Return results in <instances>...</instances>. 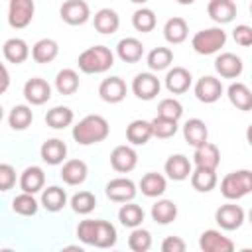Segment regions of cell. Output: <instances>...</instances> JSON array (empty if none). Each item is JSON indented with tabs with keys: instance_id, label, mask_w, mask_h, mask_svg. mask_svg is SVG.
<instances>
[{
	"instance_id": "15",
	"label": "cell",
	"mask_w": 252,
	"mask_h": 252,
	"mask_svg": "<svg viewBox=\"0 0 252 252\" xmlns=\"http://www.w3.org/2000/svg\"><path fill=\"white\" fill-rule=\"evenodd\" d=\"M215 69L222 79H238L244 71V63L236 53H220L215 59Z\"/></svg>"
},
{
	"instance_id": "23",
	"label": "cell",
	"mask_w": 252,
	"mask_h": 252,
	"mask_svg": "<svg viewBox=\"0 0 252 252\" xmlns=\"http://www.w3.org/2000/svg\"><path fill=\"white\" fill-rule=\"evenodd\" d=\"M87 173H89V167L83 159H67L63 161V167L59 171L63 183L67 185H81L87 179Z\"/></svg>"
},
{
	"instance_id": "11",
	"label": "cell",
	"mask_w": 252,
	"mask_h": 252,
	"mask_svg": "<svg viewBox=\"0 0 252 252\" xmlns=\"http://www.w3.org/2000/svg\"><path fill=\"white\" fill-rule=\"evenodd\" d=\"M24 96H26V100H28L30 104L41 106V104H45V102L51 98V87H49V83H47L45 79H41V77H32V79H28L26 85H24Z\"/></svg>"
},
{
	"instance_id": "9",
	"label": "cell",
	"mask_w": 252,
	"mask_h": 252,
	"mask_svg": "<svg viewBox=\"0 0 252 252\" xmlns=\"http://www.w3.org/2000/svg\"><path fill=\"white\" fill-rule=\"evenodd\" d=\"M161 83L154 73H138L132 81V93L140 100H152L159 94Z\"/></svg>"
},
{
	"instance_id": "37",
	"label": "cell",
	"mask_w": 252,
	"mask_h": 252,
	"mask_svg": "<svg viewBox=\"0 0 252 252\" xmlns=\"http://www.w3.org/2000/svg\"><path fill=\"white\" fill-rule=\"evenodd\" d=\"M177 217V205L169 199H159L152 205V219L158 224H169Z\"/></svg>"
},
{
	"instance_id": "26",
	"label": "cell",
	"mask_w": 252,
	"mask_h": 252,
	"mask_svg": "<svg viewBox=\"0 0 252 252\" xmlns=\"http://www.w3.org/2000/svg\"><path fill=\"white\" fill-rule=\"evenodd\" d=\"M116 55L124 63H138L142 59V55H144V45L136 37H122L116 43Z\"/></svg>"
},
{
	"instance_id": "19",
	"label": "cell",
	"mask_w": 252,
	"mask_h": 252,
	"mask_svg": "<svg viewBox=\"0 0 252 252\" xmlns=\"http://www.w3.org/2000/svg\"><path fill=\"white\" fill-rule=\"evenodd\" d=\"M163 169H165V173H167L169 179H173V181H183V179H187V177L191 175L193 165H191V161H189L187 156H183V154H173V156H169V158L165 159Z\"/></svg>"
},
{
	"instance_id": "47",
	"label": "cell",
	"mask_w": 252,
	"mask_h": 252,
	"mask_svg": "<svg viewBox=\"0 0 252 252\" xmlns=\"http://www.w3.org/2000/svg\"><path fill=\"white\" fill-rule=\"evenodd\" d=\"M94 224H96V219H87V220H81L79 226H77V236L83 244H89L93 246V236H94Z\"/></svg>"
},
{
	"instance_id": "48",
	"label": "cell",
	"mask_w": 252,
	"mask_h": 252,
	"mask_svg": "<svg viewBox=\"0 0 252 252\" xmlns=\"http://www.w3.org/2000/svg\"><path fill=\"white\" fill-rule=\"evenodd\" d=\"M16 185V169L10 163H0V191H10Z\"/></svg>"
},
{
	"instance_id": "28",
	"label": "cell",
	"mask_w": 252,
	"mask_h": 252,
	"mask_svg": "<svg viewBox=\"0 0 252 252\" xmlns=\"http://www.w3.org/2000/svg\"><path fill=\"white\" fill-rule=\"evenodd\" d=\"M226 96L230 100L232 106H236L238 110H250L252 108V91L248 89V85L236 81V83H230V87L226 89Z\"/></svg>"
},
{
	"instance_id": "40",
	"label": "cell",
	"mask_w": 252,
	"mask_h": 252,
	"mask_svg": "<svg viewBox=\"0 0 252 252\" xmlns=\"http://www.w3.org/2000/svg\"><path fill=\"white\" fill-rule=\"evenodd\" d=\"M146 63L152 71H163L173 63V51L169 47H154L148 53Z\"/></svg>"
},
{
	"instance_id": "22",
	"label": "cell",
	"mask_w": 252,
	"mask_h": 252,
	"mask_svg": "<svg viewBox=\"0 0 252 252\" xmlns=\"http://www.w3.org/2000/svg\"><path fill=\"white\" fill-rule=\"evenodd\" d=\"M93 26H94V30L98 33L110 35V33L118 32V28H120V16L112 8H100L94 14V18H93Z\"/></svg>"
},
{
	"instance_id": "31",
	"label": "cell",
	"mask_w": 252,
	"mask_h": 252,
	"mask_svg": "<svg viewBox=\"0 0 252 252\" xmlns=\"http://www.w3.org/2000/svg\"><path fill=\"white\" fill-rule=\"evenodd\" d=\"M116 228L112 222L108 220H102V219H96V224H94V236H93V246L96 248H110L116 244Z\"/></svg>"
},
{
	"instance_id": "50",
	"label": "cell",
	"mask_w": 252,
	"mask_h": 252,
	"mask_svg": "<svg viewBox=\"0 0 252 252\" xmlns=\"http://www.w3.org/2000/svg\"><path fill=\"white\" fill-rule=\"evenodd\" d=\"M185 248H187V244L179 236H165L163 242H161L163 252H185Z\"/></svg>"
},
{
	"instance_id": "7",
	"label": "cell",
	"mask_w": 252,
	"mask_h": 252,
	"mask_svg": "<svg viewBox=\"0 0 252 252\" xmlns=\"http://www.w3.org/2000/svg\"><path fill=\"white\" fill-rule=\"evenodd\" d=\"M59 16L69 26H83L91 18V8L85 0H67L61 4Z\"/></svg>"
},
{
	"instance_id": "39",
	"label": "cell",
	"mask_w": 252,
	"mask_h": 252,
	"mask_svg": "<svg viewBox=\"0 0 252 252\" xmlns=\"http://www.w3.org/2000/svg\"><path fill=\"white\" fill-rule=\"evenodd\" d=\"M33 122V112L28 104H16L8 114V124L12 130H26Z\"/></svg>"
},
{
	"instance_id": "54",
	"label": "cell",
	"mask_w": 252,
	"mask_h": 252,
	"mask_svg": "<svg viewBox=\"0 0 252 252\" xmlns=\"http://www.w3.org/2000/svg\"><path fill=\"white\" fill-rule=\"evenodd\" d=\"M2 118H4V108L0 106V122H2Z\"/></svg>"
},
{
	"instance_id": "44",
	"label": "cell",
	"mask_w": 252,
	"mask_h": 252,
	"mask_svg": "<svg viewBox=\"0 0 252 252\" xmlns=\"http://www.w3.org/2000/svg\"><path fill=\"white\" fill-rule=\"evenodd\" d=\"M156 14H154V10H150V8H138L134 14H132V26L138 30V32H142V33H148V32H152L154 28H156Z\"/></svg>"
},
{
	"instance_id": "10",
	"label": "cell",
	"mask_w": 252,
	"mask_h": 252,
	"mask_svg": "<svg viewBox=\"0 0 252 252\" xmlns=\"http://www.w3.org/2000/svg\"><path fill=\"white\" fill-rule=\"evenodd\" d=\"M195 96L205 104H213L222 96V83L213 75H205L195 83Z\"/></svg>"
},
{
	"instance_id": "12",
	"label": "cell",
	"mask_w": 252,
	"mask_h": 252,
	"mask_svg": "<svg viewBox=\"0 0 252 252\" xmlns=\"http://www.w3.org/2000/svg\"><path fill=\"white\" fill-rule=\"evenodd\" d=\"M199 248L203 252H232L234 242L228 236H224L220 230L209 228L199 236Z\"/></svg>"
},
{
	"instance_id": "21",
	"label": "cell",
	"mask_w": 252,
	"mask_h": 252,
	"mask_svg": "<svg viewBox=\"0 0 252 252\" xmlns=\"http://www.w3.org/2000/svg\"><path fill=\"white\" fill-rule=\"evenodd\" d=\"M207 14L217 24H228L236 16V4L234 0H211L207 4Z\"/></svg>"
},
{
	"instance_id": "43",
	"label": "cell",
	"mask_w": 252,
	"mask_h": 252,
	"mask_svg": "<svg viewBox=\"0 0 252 252\" xmlns=\"http://www.w3.org/2000/svg\"><path fill=\"white\" fill-rule=\"evenodd\" d=\"M128 248L134 250V252H148L152 248V234H150V230H146L142 226L132 228V232L128 236Z\"/></svg>"
},
{
	"instance_id": "36",
	"label": "cell",
	"mask_w": 252,
	"mask_h": 252,
	"mask_svg": "<svg viewBox=\"0 0 252 252\" xmlns=\"http://www.w3.org/2000/svg\"><path fill=\"white\" fill-rule=\"evenodd\" d=\"M73 118H75V114L69 106H53L45 114V124L53 130H63L73 124Z\"/></svg>"
},
{
	"instance_id": "51",
	"label": "cell",
	"mask_w": 252,
	"mask_h": 252,
	"mask_svg": "<svg viewBox=\"0 0 252 252\" xmlns=\"http://www.w3.org/2000/svg\"><path fill=\"white\" fill-rule=\"evenodd\" d=\"M10 87V73L6 69V65L0 61V94H4Z\"/></svg>"
},
{
	"instance_id": "8",
	"label": "cell",
	"mask_w": 252,
	"mask_h": 252,
	"mask_svg": "<svg viewBox=\"0 0 252 252\" xmlns=\"http://www.w3.org/2000/svg\"><path fill=\"white\" fill-rule=\"evenodd\" d=\"M104 193L110 201L114 203H126V201H132L138 193L136 189V183L128 177H116V179H110L104 187Z\"/></svg>"
},
{
	"instance_id": "25",
	"label": "cell",
	"mask_w": 252,
	"mask_h": 252,
	"mask_svg": "<svg viewBox=\"0 0 252 252\" xmlns=\"http://www.w3.org/2000/svg\"><path fill=\"white\" fill-rule=\"evenodd\" d=\"M183 138L189 146L197 148L201 144H205L209 140V130H207V124L201 120V118H189L185 124H183Z\"/></svg>"
},
{
	"instance_id": "33",
	"label": "cell",
	"mask_w": 252,
	"mask_h": 252,
	"mask_svg": "<svg viewBox=\"0 0 252 252\" xmlns=\"http://www.w3.org/2000/svg\"><path fill=\"white\" fill-rule=\"evenodd\" d=\"M67 205V193L59 185H51L41 191V207L49 213H59Z\"/></svg>"
},
{
	"instance_id": "42",
	"label": "cell",
	"mask_w": 252,
	"mask_h": 252,
	"mask_svg": "<svg viewBox=\"0 0 252 252\" xmlns=\"http://www.w3.org/2000/svg\"><path fill=\"white\" fill-rule=\"evenodd\" d=\"M71 209L77 213V215H89L94 211L96 207V197L91 193V191H79L71 197Z\"/></svg>"
},
{
	"instance_id": "34",
	"label": "cell",
	"mask_w": 252,
	"mask_h": 252,
	"mask_svg": "<svg viewBox=\"0 0 252 252\" xmlns=\"http://www.w3.org/2000/svg\"><path fill=\"white\" fill-rule=\"evenodd\" d=\"M150 138H152V124L148 120L138 118L126 126V140L132 146H144V144H148Z\"/></svg>"
},
{
	"instance_id": "20",
	"label": "cell",
	"mask_w": 252,
	"mask_h": 252,
	"mask_svg": "<svg viewBox=\"0 0 252 252\" xmlns=\"http://www.w3.org/2000/svg\"><path fill=\"white\" fill-rule=\"evenodd\" d=\"M43 185H45V173H43V169L39 165H30V167H26L22 171V175H20V189L24 193L35 195V193H39L43 189Z\"/></svg>"
},
{
	"instance_id": "1",
	"label": "cell",
	"mask_w": 252,
	"mask_h": 252,
	"mask_svg": "<svg viewBox=\"0 0 252 252\" xmlns=\"http://www.w3.org/2000/svg\"><path fill=\"white\" fill-rule=\"evenodd\" d=\"M110 134L108 120L100 114H87L73 126V140L79 146H91L106 140Z\"/></svg>"
},
{
	"instance_id": "53",
	"label": "cell",
	"mask_w": 252,
	"mask_h": 252,
	"mask_svg": "<svg viewBox=\"0 0 252 252\" xmlns=\"http://www.w3.org/2000/svg\"><path fill=\"white\" fill-rule=\"evenodd\" d=\"M130 2H134V4H146L148 0H130Z\"/></svg>"
},
{
	"instance_id": "38",
	"label": "cell",
	"mask_w": 252,
	"mask_h": 252,
	"mask_svg": "<svg viewBox=\"0 0 252 252\" xmlns=\"http://www.w3.org/2000/svg\"><path fill=\"white\" fill-rule=\"evenodd\" d=\"M55 89L59 94H73L79 89V75L75 69H61L55 75Z\"/></svg>"
},
{
	"instance_id": "6",
	"label": "cell",
	"mask_w": 252,
	"mask_h": 252,
	"mask_svg": "<svg viewBox=\"0 0 252 252\" xmlns=\"http://www.w3.org/2000/svg\"><path fill=\"white\" fill-rule=\"evenodd\" d=\"M246 219V213L240 205H234V203H226V205H220L217 211H215V220L217 224L222 228V230H236L242 226Z\"/></svg>"
},
{
	"instance_id": "46",
	"label": "cell",
	"mask_w": 252,
	"mask_h": 252,
	"mask_svg": "<svg viewBox=\"0 0 252 252\" xmlns=\"http://www.w3.org/2000/svg\"><path fill=\"white\" fill-rule=\"evenodd\" d=\"M183 114V106L177 98H163L158 104V116H165L171 120H179Z\"/></svg>"
},
{
	"instance_id": "5",
	"label": "cell",
	"mask_w": 252,
	"mask_h": 252,
	"mask_svg": "<svg viewBox=\"0 0 252 252\" xmlns=\"http://www.w3.org/2000/svg\"><path fill=\"white\" fill-rule=\"evenodd\" d=\"M35 14L33 0H10L8 4V24L14 30H24L32 24Z\"/></svg>"
},
{
	"instance_id": "17",
	"label": "cell",
	"mask_w": 252,
	"mask_h": 252,
	"mask_svg": "<svg viewBox=\"0 0 252 252\" xmlns=\"http://www.w3.org/2000/svg\"><path fill=\"white\" fill-rule=\"evenodd\" d=\"M39 156L47 165H59L67 158V144L59 138H49L41 144Z\"/></svg>"
},
{
	"instance_id": "2",
	"label": "cell",
	"mask_w": 252,
	"mask_h": 252,
	"mask_svg": "<svg viewBox=\"0 0 252 252\" xmlns=\"http://www.w3.org/2000/svg\"><path fill=\"white\" fill-rule=\"evenodd\" d=\"M77 65L83 73L87 75H96V73H104L114 65V53L106 47V45H93L89 49H85L79 59Z\"/></svg>"
},
{
	"instance_id": "30",
	"label": "cell",
	"mask_w": 252,
	"mask_h": 252,
	"mask_svg": "<svg viewBox=\"0 0 252 252\" xmlns=\"http://www.w3.org/2000/svg\"><path fill=\"white\" fill-rule=\"evenodd\" d=\"M191 185L199 193H209L217 187V169H207V167H195L191 169Z\"/></svg>"
},
{
	"instance_id": "3",
	"label": "cell",
	"mask_w": 252,
	"mask_h": 252,
	"mask_svg": "<svg viewBox=\"0 0 252 252\" xmlns=\"http://www.w3.org/2000/svg\"><path fill=\"white\" fill-rule=\"evenodd\" d=\"M252 191V171L250 169H238L230 171L220 181V193L228 201H238L246 197Z\"/></svg>"
},
{
	"instance_id": "35",
	"label": "cell",
	"mask_w": 252,
	"mask_h": 252,
	"mask_svg": "<svg viewBox=\"0 0 252 252\" xmlns=\"http://www.w3.org/2000/svg\"><path fill=\"white\" fill-rule=\"evenodd\" d=\"M144 217H146L144 209H142L140 205L132 203V201H126V203L118 209V220H120V224H122V226H126V228L142 226Z\"/></svg>"
},
{
	"instance_id": "49",
	"label": "cell",
	"mask_w": 252,
	"mask_h": 252,
	"mask_svg": "<svg viewBox=\"0 0 252 252\" xmlns=\"http://www.w3.org/2000/svg\"><path fill=\"white\" fill-rule=\"evenodd\" d=\"M232 37L238 45L242 47H250L252 45V28L246 26V24H238L234 30H232Z\"/></svg>"
},
{
	"instance_id": "27",
	"label": "cell",
	"mask_w": 252,
	"mask_h": 252,
	"mask_svg": "<svg viewBox=\"0 0 252 252\" xmlns=\"http://www.w3.org/2000/svg\"><path fill=\"white\" fill-rule=\"evenodd\" d=\"M187 35H189V26H187V22L183 18L173 16V18H169L165 22V26H163V37H165L167 43H171V45L183 43L187 39Z\"/></svg>"
},
{
	"instance_id": "32",
	"label": "cell",
	"mask_w": 252,
	"mask_h": 252,
	"mask_svg": "<svg viewBox=\"0 0 252 252\" xmlns=\"http://www.w3.org/2000/svg\"><path fill=\"white\" fill-rule=\"evenodd\" d=\"M138 187H140L142 195L154 199V197H159V195L165 193V189H167V181H165V177H163L161 173L150 171V173H146V175L140 179V185H138Z\"/></svg>"
},
{
	"instance_id": "16",
	"label": "cell",
	"mask_w": 252,
	"mask_h": 252,
	"mask_svg": "<svg viewBox=\"0 0 252 252\" xmlns=\"http://www.w3.org/2000/svg\"><path fill=\"white\" fill-rule=\"evenodd\" d=\"M193 83V77L189 73V69L185 67H173L165 73V89L171 93V94H183L189 91Z\"/></svg>"
},
{
	"instance_id": "18",
	"label": "cell",
	"mask_w": 252,
	"mask_h": 252,
	"mask_svg": "<svg viewBox=\"0 0 252 252\" xmlns=\"http://www.w3.org/2000/svg\"><path fill=\"white\" fill-rule=\"evenodd\" d=\"M193 163L195 167H207V169H217L219 163H220V152L215 144L211 142H205L201 146L195 148V154H193Z\"/></svg>"
},
{
	"instance_id": "52",
	"label": "cell",
	"mask_w": 252,
	"mask_h": 252,
	"mask_svg": "<svg viewBox=\"0 0 252 252\" xmlns=\"http://www.w3.org/2000/svg\"><path fill=\"white\" fill-rule=\"evenodd\" d=\"M177 4H181V6H189V4H193L195 0H175Z\"/></svg>"
},
{
	"instance_id": "29",
	"label": "cell",
	"mask_w": 252,
	"mask_h": 252,
	"mask_svg": "<svg viewBox=\"0 0 252 252\" xmlns=\"http://www.w3.org/2000/svg\"><path fill=\"white\" fill-rule=\"evenodd\" d=\"M57 55H59V45L51 37H43V39L35 41L33 47H32V59L35 63H41V65L51 63Z\"/></svg>"
},
{
	"instance_id": "45",
	"label": "cell",
	"mask_w": 252,
	"mask_h": 252,
	"mask_svg": "<svg viewBox=\"0 0 252 252\" xmlns=\"http://www.w3.org/2000/svg\"><path fill=\"white\" fill-rule=\"evenodd\" d=\"M150 124H152V136L161 138V140L171 138L177 132V120H171L165 116H156L154 120H150Z\"/></svg>"
},
{
	"instance_id": "13",
	"label": "cell",
	"mask_w": 252,
	"mask_h": 252,
	"mask_svg": "<svg viewBox=\"0 0 252 252\" xmlns=\"http://www.w3.org/2000/svg\"><path fill=\"white\" fill-rule=\"evenodd\" d=\"M126 93H128V87L120 77H108L98 85V96L108 104L122 102L126 98Z\"/></svg>"
},
{
	"instance_id": "41",
	"label": "cell",
	"mask_w": 252,
	"mask_h": 252,
	"mask_svg": "<svg viewBox=\"0 0 252 252\" xmlns=\"http://www.w3.org/2000/svg\"><path fill=\"white\" fill-rule=\"evenodd\" d=\"M39 209V203L35 201V197L32 193H20L12 199V211L22 215V217H33Z\"/></svg>"
},
{
	"instance_id": "14",
	"label": "cell",
	"mask_w": 252,
	"mask_h": 252,
	"mask_svg": "<svg viewBox=\"0 0 252 252\" xmlns=\"http://www.w3.org/2000/svg\"><path fill=\"white\" fill-rule=\"evenodd\" d=\"M138 163V154L132 146H116L110 154V165L118 173H128L136 167Z\"/></svg>"
},
{
	"instance_id": "4",
	"label": "cell",
	"mask_w": 252,
	"mask_h": 252,
	"mask_svg": "<svg viewBox=\"0 0 252 252\" xmlns=\"http://www.w3.org/2000/svg\"><path fill=\"white\" fill-rule=\"evenodd\" d=\"M224 43H226V32L217 26L197 32L191 39V47L199 55H213V53L220 51V47H224Z\"/></svg>"
},
{
	"instance_id": "24",
	"label": "cell",
	"mask_w": 252,
	"mask_h": 252,
	"mask_svg": "<svg viewBox=\"0 0 252 252\" xmlns=\"http://www.w3.org/2000/svg\"><path fill=\"white\" fill-rule=\"evenodd\" d=\"M2 53H4V59L8 63L20 65V63H24L30 57V47H28V43L22 37H10V39L4 41Z\"/></svg>"
}]
</instances>
